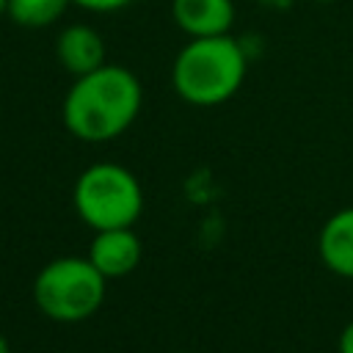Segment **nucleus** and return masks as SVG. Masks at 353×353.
Returning a JSON list of instances; mask_svg holds the SVG:
<instances>
[{
    "label": "nucleus",
    "mask_w": 353,
    "mask_h": 353,
    "mask_svg": "<svg viewBox=\"0 0 353 353\" xmlns=\"http://www.w3.org/2000/svg\"><path fill=\"white\" fill-rule=\"evenodd\" d=\"M143 105V88L135 72L119 63L74 77L63 97V127L85 143H105L132 127Z\"/></svg>",
    "instance_id": "f257e3e1"
},
{
    "label": "nucleus",
    "mask_w": 353,
    "mask_h": 353,
    "mask_svg": "<svg viewBox=\"0 0 353 353\" xmlns=\"http://www.w3.org/2000/svg\"><path fill=\"white\" fill-rule=\"evenodd\" d=\"M248 72V55L232 33L188 39L171 66V85L176 97L196 108H215L229 102Z\"/></svg>",
    "instance_id": "f03ea898"
},
{
    "label": "nucleus",
    "mask_w": 353,
    "mask_h": 353,
    "mask_svg": "<svg viewBox=\"0 0 353 353\" xmlns=\"http://www.w3.org/2000/svg\"><path fill=\"white\" fill-rule=\"evenodd\" d=\"M108 279L88 256L50 259L33 279V301L39 312L55 323H80L105 303Z\"/></svg>",
    "instance_id": "7ed1b4c3"
},
{
    "label": "nucleus",
    "mask_w": 353,
    "mask_h": 353,
    "mask_svg": "<svg viewBox=\"0 0 353 353\" xmlns=\"http://www.w3.org/2000/svg\"><path fill=\"white\" fill-rule=\"evenodd\" d=\"M72 201L77 215L99 232L135 226L143 210V190L130 168L119 163H94L77 176Z\"/></svg>",
    "instance_id": "20e7f679"
},
{
    "label": "nucleus",
    "mask_w": 353,
    "mask_h": 353,
    "mask_svg": "<svg viewBox=\"0 0 353 353\" xmlns=\"http://www.w3.org/2000/svg\"><path fill=\"white\" fill-rule=\"evenodd\" d=\"M141 256H143V245L132 226L94 232L88 259L105 279H121L132 273L141 265Z\"/></svg>",
    "instance_id": "39448f33"
},
{
    "label": "nucleus",
    "mask_w": 353,
    "mask_h": 353,
    "mask_svg": "<svg viewBox=\"0 0 353 353\" xmlns=\"http://www.w3.org/2000/svg\"><path fill=\"white\" fill-rule=\"evenodd\" d=\"M171 17L188 39L223 36L234 25L232 0H171Z\"/></svg>",
    "instance_id": "423d86ee"
},
{
    "label": "nucleus",
    "mask_w": 353,
    "mask_h": 353,
    "mask_svg": "<svg viewBox=\"0 0 353 353\" xmlns=\"http://www.w3.org/2000/svg\"><path fill=\"white\" fill-rule=\"evenodd\" d=\"M55 58L58 63L72 74V77H80V74H88L94 69H99L105 61V41L102 36L85 25V22H74V25H66L58 39H55Z\"/></svg>",
    "instance_id": "0eeeda50"
},
{
    "label": "nucleus",
    "mask_w": 353,
    "mask_h": 353,
    "mask_svg": "<svg viewBox=\"0 0 353 353\" xmlns=\"http://www.w3.org/2000/svg\"><path fill=\"white\" fill-rule=\"evenodd\" d=\"M317 254L331 273L353 279V207L334 212L323 223L317 234Z\"/></svg>",
    "instance_id": "6e6552de"
},
{
    "label": "nucleus",
    "mask_w": 353,
    "mask_h": 353,
    "mask_svg": "<svg viewBox=\"0 0 353 353\" xmlns=\"http://www.w3.org/2000/svg\"><path fill=\"white\" fill-rule=\"evenodd\" d=\"M72 0H8L6 17L19 28H50L55 25Z\"/></svg>",
    "instance_id": "1a4fd4ad"
},
{
    "label": "nucleus",
    "mask_w": 353,
    "mask_h": 353,
    "mask_svg": "<svg viewBox=\"0 0 353 353\" xmlns=\"http://www.w3.org/2000/svg\"><path fill=\"white\" fill-rule=\"evenodd\" d=\"M74 6L85 8V11H99V14H110V11H119L124 6H130L132 0H72Z\"/></svg>",
    "instance_id": "9d476101"
},
{
    "label": "nucleus",
    "mask_w": 353,
    "mask_h": 353,
    "mask_svg": "<svg viewBox=\"0 0 353 353\" xmlns=\"http://www.w3.org/2000/svg\"><path fill=\"white\" fill-rule=\"evenodd\" d=\"M339 353H353V320L339 334Z\"/></svg>",
    "instance_id": "9b49d317"
},
{
    "label": "nucleus",
    "mask_w": 353,
    "mask_h": 353,
    "mask_svg": "<svg viewBox=\"0 0 353 353\" xmlns=\"http://www.w3.org/2000/svg\"><path fill=\"white\" fill-rule=\"evenodd\" d=\"M0 353H11V345H8V339H6L3 331H0Z\"/></svg>",
    "instance_id": "f8f14e48"
},
{
    "label": "nucleus",
    "mask_w": 353,
    "mask_h": 353,
    "mask_svg": "<svg viewBox=\"0 0 353 353\" xmlns=\"http://www.w3.org/2000/svg\"><path fill=\"white\" fill-rule=\"evenodd\" d=\"M6 11H8V0H0V17H6Z\"/></svg>",
    "instance_id": "ddd939ff"
},
{
    "label": "nucleus",
    "mask_w": 353,
    "mask_h": 353,
    "mask_svg": "<svg viewBox=\"0 0 353 353\" xmlns=\"http://www.w3.org/2000/svg\"><path fill=\"white\" fill-rule=\"evenodd\" d=\"M176 353H182V350H176Z\"/></svg>",
    "instance_id": "4468645a"
}]
</instances>
